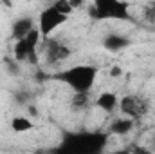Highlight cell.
Returning a JSON list of instances; mask_svg holds the SVG:
<instances>
[{
    "instance_id": "1",
    "label": "cell",
    "mask_w": 155,
    "mask_h": 154,
    "mask_svg": "<svg viewBox=\"0 0 155 154\" xmlns=\"http://www.w3.org/2000/svg\"><path fill=\"white\" fill-rule=\"evenodd\" d=\"M107 145V134L103 132H65L60 149L65 152H85V154H99Z\"/></svg>"
},
{
    "instance_id": "2",
    "label": "cell",
    "mask_w": 155,
    "mask_h": 154,
    "mask_svg": "<svg viewBox=\"0 0 155 154\" xmlns=\"http://www.w3.org/2000/svg\"><path fill=\"white\" fill-rule=\"evenodd\" d=\"M97 67L96 65H72L65 71H60L56 75H51L49 78L58 80L71 87L74 93H88L97 78Z\"/></svg>"
},
{
    "instance_id": "3",
    "label": "cell",
    "mask_w": 155,
    "mask_h": 154,
    "mask_svg": "<svg viewBox=\"0 0 155 154\" xmlns=\"http://www.w3.org/2000/svg\"><path fill=\"white\" fill-rule=\"evenodd\" d=\"M88 15L94 20H132L130 4L124 0H94L88 9Z\"/></svg>"
},
{
    "instance_id": "4",
    "label": "cell",
    "mask_w": 155,
    "mask_h": 154,
    "mask_svg": "<svg viewBox=\"0 0 155 154\" xmlns=\"http://www.w3.org/2000/svg\"><path fill=\"white\" fill-rule=\"evenodd\" d=\"M40 31L38 29H31L27 37L20 40H15V45H13V56L16 62H25L29 60L31 64L36 62V45L40 42Z\"/></svg>"
},
{
    "instance_id": "5",
    "label": "cell",
    "mask_w": 155,
    "mask_h": 154,
    "mask_svg": "<svg viewBox=\"0 0 155 154\" xmlns=\"http://www.w3.org/2000/svg\"><path fill=\"white\" fill-rule=\"evenodd\" d=\"M67 15H63V13H60L54 5H49V7H45L41 13H40L38 16V31H40V37L45 40L49 38L61 24H65L67 22Z\"/></svg>"
},
{
    "instance_id": "6",
    "label": "cell",
    "mask_w": 155,
    "mask_h": 154,
    "mask_svg": "<svg viewBox=\"0 0 155 154\" xmlns=\"http://www.w3.org/2000/svg\"><path fill=\"white\" fill-rule=\"evenodd\" d=\"M119 107H121V113L128 118H134V120H139L143 116H146L148 113V100L141 94H126L121 98L119 102Z\"/></svg>"
},
{
    "instance_id": "7",
    "label": "cell",
    "mask_w": 155,
    "mask_h": 154,
    "mask_svg": "<svg viewBox=\"0 0 155 154\" xmlns=\"http://www.w3.org/2000/svg\"><path fill=\"white\" fill-rule=\"evenodd\" d=\"M71 56V47L61 42L58 38H45V60L47 64L54 65V64H60L63 60H67Z\"/></svg>"
},
{
    "instance_id": "8",
    "label": "cell",
    "mask_w": 155,
    "mask_h": 154,
    "mask_svg": "<svg viewBox=\"0 0 155 154\" xmlns=\"http://www.w3.org/2000/svg\"><path fill=\"white\" fill-rule=\"evenodd\" d=\"M31 29H35V20L31 16H22V18H18V20L13 22L11 37L15 40H20V38H24V37H27Z\"/></svg>"
},
{
    "instance_id": "9",
    "label": "cell",
    "mask_w": 155,
    "mask_h": 154,
    "mask_svg": "<svg viewBox=\"0 0 155 154\" xmlns=\"http://www.w3.org/2000/svg\"><path fill=\"white\" fill-rule=\"evenodd\" d=\"M103 45L112 51V53H117V51H123L130 45V38L124 37V35H117V33H112V35H107L105 40H103Z\"/></svg>"
},
{
    "instance_id": "10",
    "label": "cell",
    "mask_w": 155,
    "mask_h": 154,
    "mask_svg": "<svg viewBox=\"0 0 155 154\" xmlns=\"http://www.w3.org/2000/svg\"><path fill=\"white\" fill-rule=\"evenodd\" d=\"M117 105H119V98H117L116 93H110V91L101 93L97 96V100H96V107L105 111V113H112Z\"/></svg>"
},
{
    "instance_id": "11",
    "label": "cell",
    "mask_w": 155,
    "mask_h": 154,
    "mask_svg": "<svg viewBox=\"0 0 155 154\" xmlns=\"http://www.w3.org/2000/svg\"><path fill=\"white\" fill-rule=\"evenodd\" d=\"M135 121L137 120H134V118H119L116 120L112 125H110V132L112 134H117V136H124V134H128L134 127H135Z\"/></svg>"
},
{
    "instance_id": "12",
    "label": "cell",
    "mask_w": 155,
    "mask_h": 154,
    "mask_svg": "<svg viewBox=\"0 0 155 154\" xmlns=\"http://www.w3.org/2000/svg\"><path fill=\"white\" fill-rule=\"evenodd\" d=\"M11 129L15 132H27V131L33 129V121L25 116H15L11 120Z\"/></svg>"
},
{
    "instance_id": "13",
    "label": "cell",
    "mask_w": 155,
    "mask_h": 154,
    "mask_svg": "<svg viewBox=\"0 0 155 154\" xmlns=\"http://www.w3.org/2000/svg\"><path fill=\"white\" fill-rule=\"evenodd\" d=\"M87 94H88V93H74L71 105H72L74 109H81V107H85V105L88 103V96H87Z\"/></svg>"
},
{
    "instance_id": "14",
    "label": "cell",
    "mask_w": 155,
    "mask_h": 154,
    "mask_svg": "<svg viewBox=\"0 0 155 154\" xmlns=\"http://www.w3.org/2000/svg\"><path fill=\"white\" fill-rule=\"evenodd\" d=\"M60 13H63V15H71L72 11H74V7H72V4H71V0H56L54 4H52Z\"/></svg>"
},
{
    "instance_id": "15",
    "label": "cell",
    "mask_w": 155,
    "mask_h": 154,
    "mask_svg": "<svg viewBox=\"0 0 155 154\" xmlns=\"http://www.w3.org/2000/svg\"><path fill=\"white\" fill-rule=\"evenodd\" d=\"M144 20L146 22H150V24H155V4L152 5H148V7H144Z\"/></svg>"
},
{
    "instance_id": "16",
    "label": "cell",
    "mask_w": 155,
    "mask_h": 154,
    "mask_svg": "<svg viewBox=\"0 0 155 154\" xmlns=\"http://www.w3.org/2000/svg\"><path fill=\"white\" fill-rule=\"evenodd\" d=\"M153 147H155V140H153Z\"/></svg>"
}]
</instances>
